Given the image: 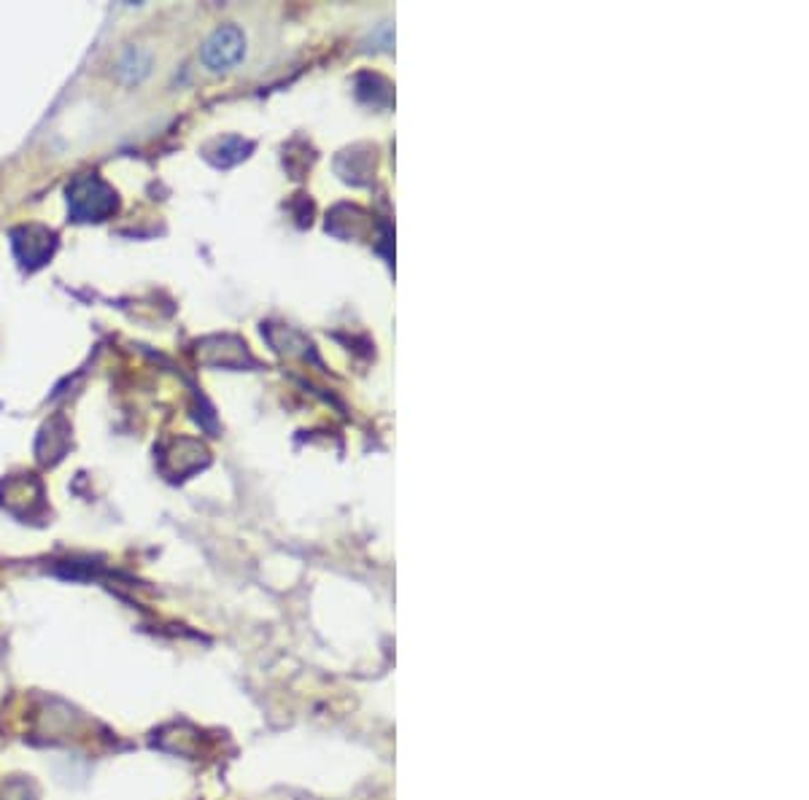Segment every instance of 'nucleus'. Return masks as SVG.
Wrapping results in <instances>:
<instances>
[{"instance_id": "nucleus-1", "label": "nucleus", "mask_w": 809, "mask_h": 800, "mask_svg": "<svg viewBox=\"0 0 809 800\" xmlns=\"http://www.w3.org/2000/svg\"><path fill=\"white\" fill-rule=\"evenodd\" d=\"M68 208L76 221H106L117 211V195L98 175H82L68 186Z\"/></svg>"}, {"instance_id": "nucleus-2", "label": "nucleus", "mask_w": 809, "mask_h": 800, "mask_svg": "<svg viewBox=\"0 0 809 800\" xmlns=\"http://www.w3.org/2000/svg\"><path fill=\"white\" fill-rule=\"evenodd\" d=\"M243 54H246V36L235 25L219 27L203 47V62L211 71H228L243 60Z\"/></svg>"}]
</instances>
